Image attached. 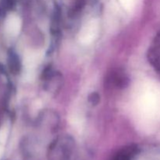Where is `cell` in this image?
I'll return each mask as SVG.
<instances>
[{"label": "cell", "mask_w": 160, "mask_h": 160, "mask_svg": "<svg viewBox=\"0 0 160 160\" xmlns=\"http://www.w3.org/2000/svg\"><path fill=\"white\" fill-rule=\"evenodd\" d=\"M42 81L45 91L50 93H56L62 86V77L59 72L48 67L44 70L42 74Z\"/></svg>", "instance_id": "cell-1"}, {"label": "cell", "mask_w": 160, "mask_h": 160, "mask_svg": "<svg viewBox=\"0 0 160 160\" xmlns=\"http://www.w3.org/2000/svg\"><path fill=\"white\" fill-rule=\"evenodd\" d=\"M147 57L152 67L160 75V32L152 41L148 47Z\"/></svg>", "instance_id": "cell-2"}, {"label": "cell", "mask_w": 160, "mask_h": 160, "mask_svg": "<svg viewBox=\"0 0 160 160\" xmlns=\"http://www.w3.org/2000/svg\"><path fill=\"white\" fill-rule=\"evenodd\" d=\"M106 83L114 88H124L129 84V78L122 69H116L111 71L106 78Z\"/></svg>", "instance_id": "cell-3"}, {"label": "cell", "mask_w": 160, "mask_h": 160, "mask_svg": "<svg viewBox=\"0 0 160 160\" xmlns=\"http://www.w3.org/2000/svg\"><path fill=\"white\" fill-rule=\"evenodd\" d=\"M138 153L135 145H128L119 150L112 157L111 160H134Z\"/></svg>", "instance_id": "cell-4"}, {"label": "cell", "mask_w": 160, "mask_h": 160, "mask_svg": "<svg viewBox=\"0 0 160 160\" xmlns=\"http://www.w3.org/2000/svg\"><path fill=\"white\" fill-rule=\"evenodd\" d=\"M8 67L12 74H18L21 69V62L18 55L13 51L8 54Z\"/></svg>", "instance_id": "cell-5"}, {"label": "cell", "mask_w": 160, "mask_h": 160, "mask_svg": "<svg viewBox=\"0 0 160 160\" xmlns=\"http://www.w3.org/2000/svg\"><path fill=\"white\" fill-rule=\"evenodd\" d=\"M99 95H98V93H96V92L92 93L88 97V100L89 102H90V103L92 105H94V106H96V105L99 102Z\"/></svg>", "instance_id": "cell-6"}]
</instances>
